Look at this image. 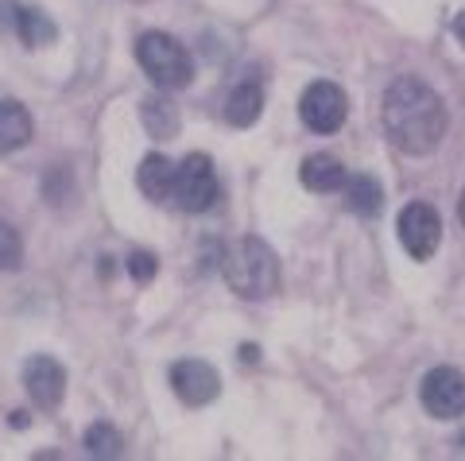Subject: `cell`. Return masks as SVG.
Segmentation results:
<instances>
[{"label": "cell", "mask_w": 465, "mask_h": 461, "mask_svg": "<svg viewBox=\"0 0 465 461\" xmlns=\"http://www.w3.org/2000/svg\"><path fill=\"white\" fill-rule=\"evenodd\" d=\"M384 132L403 155H430L446 136V105L423 78H396L384 93Z\"/></svg>", "instance_id": "6da1fadb"}, {"label": "cell", "mask_w": 465, "mask_h": 461, "mask_svg": "<svg viewBox=\"0 0 465 461\" xmlns=\"http://www.w3.org/2000/svg\"><path fill=\"white\" fill-rule=\"evenodd\" d=\"M222 276L241 299H268L280 291V260L260 237H241L222 252Z\"/></svg>", "instance_id": "7a4b0ae2"}, {"label": "cell", "mask_w": 465, "mask_h": 461, "mask_svg": "<svg viewBox=\"0 0 465 461\" xmlns=\"http://www.w3.org/2000/svg\"><path fill=\"white\" fill-rule=\"evenodd\" d=\"M136 63L143 66V74L152 78L155 90H163V93L183 90V85H191V78H194L191 51L167 32H143L136 39Z\"/></svg>", "instance_id": "3957f363"}, {"label": "cell", "mask_w": 465, "mask_h": 461, "mask_svg": "<svg viewBox=\"0 0 465 461\" xmlns=\"http://www.w3.org/2000/svg\"><path fill=\"white\" fill-rule=\"evenodd\" d=\"M217 194H222V182H217V171H213L210 155L191 152L179 167H174V191H171V198L179 201L186 213H206V210H213Z\"/></svg>", "instance_id": "277c9868"}, {"label": "cell", "mask_w": 465, "mask_h": 461, "mask_svg": "<svg viewBox=\"0 0 465 461\" xmlns=\"http://www.w3.org/2000/svg\"><path fill=\"white\" fill-rule=\"evenodd\" d=\"M345 113H349V97H345V90L338 82H311L307 90H302L299 117L311 132H318V136L338 132V128L345 124Z\"/></svg>", "instance_id": "5b68a950"}, {"label": "cell", "mask_w": 465, "mask_h": 461, "mask_svg": "<svg viewBox=\"0 0 465 461\" xmlns=\"http://www.w3.org/2000/svg\"><path fill=\"white\" fill-rule=\"evenodd\" d=\"M400 244L407 249L411 260H430L439 252V240H442V218L439 210L427 206V201H411V206L400 210Z\"/></svg>", "instance_id": "8992f818"}, {"label": "cell", "mask_w": 465, "mask_h": 461, "mask_svg": "<svg viewBox=\"0 0 465 461\" xmlns=\"http://www.w3.org/2000/svg\"><path fill=\"white\" fill-rule=\"evenodd\" d=\"M423 407L434 415V419H461L465 415V372L454 365H439L423 377Z\"/></svg>", "instance_id": "52a82bcc"}, {"label": "cell", "mask_w": 465, "mask_h": 461, "mask_svg": "<svg viewBox=\"0 0 465 461\" xmlns=\"http://www.w3.org/2000/svg\"><path fill=\"white\" fill-rule=\"evenodd\" d=\"M24 387L32 396L35 407H58L63 403V392H66V368L54 361V357H32L24 365Z\"/></svg>", "instance_id": "ba28073f"}, {"label": "cell", "mask_w": 465, "mask_h": 461, "mask_svg": "<svg viewBox=\"0 0 465 461\" xmlns=\"http://www.w3.org/2000/svg\"><path fill=\"white\" fill-rule=\"evenodd\" d=\"M171 387L183 403L202 407V403L217 399V392H222V377H217L213 365H206V361H179L171 368Z\"/></svg>", "instance_id": "9c48e42d"}, {"label": "cell", "mask_w": 465, "mask_h": 461, "mask_svg": "<svg viewBox=\"0 0 465 461\" xmlns=\"http://www.w3.org/2000/svg\"><path fill=\"white\" fill-rule=\"evenodd\" d=\"M299 179H302V186H307V191H314V194H333V191H341L349 175H345L341 160H333V155L318 152V155H307V163L299 167Z\"/></svg>", "instance_id": "30bf717a"}, {"label": "cell", "mask_w": 465, "mask_h": 461, "mask_svg": "<svg viewBox=\"0 0 465 461\" xmlns=\"http://www.w3.org/2000/svg\"><path fill=\"white\" fill-rule=\"evenodd\" d=\"M260 113H264V90H260L256 82L232 85L229 97H225V121L232 128H249L260 121Z\"/></svg>", "instance_id": "8fae6325"}, {"label": "cell", "mask_w": 465, "mask_h": 461, "mask_svg": "<svg viewBox=\"0 0 465 461\" xmlns=\"http://www.w3.org/2000/svg\"><path fill=\"white\" fill-rule=\"evenodd\" d=\"M136 182L152 201H167L171 191H174V163L167 160V155H159V152L143 155L140 171H136Z\"/></svg>", "instance_id": "7c38bea8"}, {"label": "cell", "mask_w": 465, "mask_h": 461, "mask_svg": "<svg viewBox=\"0 0 465 461\" xmlns=\"http://www.w3.org/2000/svg\"><path fill=\"white\" fill-rule=\"evenodd\" d=\"M32 140V113L20 101H0V155L24 148Z\"/></svg>", "instance_id": "4fadbf2b"}, {"label": "cell", "mask_w": 465, "mask_h": 461, "mask_svg": "<svg viewBox=\"0 0 465 461\" xmlns=\"http://www.w3.org/2000/svg\"><path fill=\"white\" fill-rule=\"evenodd\" d=\"M140 121H143V128H148L152 140H171L174 132H179V124H183L179 109H174L167 97H159V93L140 101Z\"/></svg>", "instance_id": "5bb4252c"}, {"label": "cell", "mask_w": 465, "mask_h": 461, "mask_svg": "<svg viewBox=\"0 0 465 461\" xmlns=\"http://www.w3.org/2000/svg\"><path fill=\"white\" fill-rule=\"evenodd\" d=\"M345 206L357 213V218H372V213L384 210V186L376 182L372 175H353L345 179Z\"/></svg>", "instance_id": "9a60e30c"}, {"label": "cell", "mask_w": 465, "mask_h": 461, "mask_svg": "<svg viewBox=\"0 0 465 461\" xmlns=\"http://www.w3.org/2000/svg\"><path fill=\"white\" fill-rule=\"evenodd\" d=\"M16 16H12V27H16V35L27 43V47H51L58 39V27L47 12L39 8H12Z\"/></svg>", "instance_id": "2e32d148"}, {"label": "cell", "mask_w": 465, "mask_h": 461, "mask_svg": "<svg viewBox=\"0 0 465 461\" xmlns=\"http://www.w3.org/2000/svg\"><path fill=\"white\" fill-rule=\"evenodd\" d=\"M85 450L90 457H121V435L109 423H94L85 430Z\"/></svg>", "instance_id": "e0dca14e"}, {"label": "cell", "mask_w": 465, "mask_h": 461, "mask_svg": "<svg viewBox=\"0 0 465 461\" xmlns=\"http://www.w3.org/2000/svg\"><path fill=\"white\" fill-rule=\"evenodd\" d=\"M24 264V240L16 233V225L0 221V268L5 271H16Z\"/></svg>", "instance_id": "ac0fdd59"}, {"label": "cell", "mask_w": 465, "mask_h": 461, "mask_svg": "<svg viewBox=\"0 0 465 461\" xmlns=\"http://www.w3.org/2000/svg\"><path fill=\"white\" fill-rule=\"evenodd\" d=\"M155 268H159V264H155L152 252H140V249H136L133 256H128V276H133L136 283H152V280H155Z\"/></svg>", "instance_id": "d6986e66"}, {"label": "cell", "mask_w": 465, "mask_h": 461, "mask_svg": "<svg viewBox=\"0 0 465 461\" xmlns=\"http://www.w3.org/2000/svg\"><path fill=\"white\" fill-rule=\"evenodd\" d=\"M454 35H458V43H461V47H465V12H461V16L454 20Z\"/></svg>", "instance_id": "ffe728a7"}, {"label": "cell", "mask_w": 465, "mask_h": 461, "mask_svg": "<svg viewBox=\"0 0 465 461\" xmlns=\"http://www.w3.org/2000/svg\"><path fill=\"white\" fill-rule=\"evenodd\" d=\"M8 423H12V427H27V415H24V411H12Z\"/></svg>", "instance_id": "44dd1931"}, {"label": "cell", "mask_w": 465, "mask_h": 461, "mask_svg": "<svg viewBox=\"0 0 465 461\" xmlns=\"http://www.w3.org/2000/svg\"><path fill=\"white\" fill-rule=\"evenodd\" d=\"M458 218H461V225H465V194H461V201H458Z\"/></svg>", "instance_id": "7402d4cb"}]
</instances>
